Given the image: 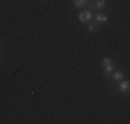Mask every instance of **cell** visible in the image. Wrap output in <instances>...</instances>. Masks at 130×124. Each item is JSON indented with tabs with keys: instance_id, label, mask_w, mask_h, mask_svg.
<instances>
[{
	"instance_id": "1",
	"label": "cell",
	"mask_w": 130,
	"mask_h": 124,
	"mask_svg": "<svg viewBox=\"0 0 130 124\" xmlns=\"http://www.w3.org/2000/svg\"><path fill=\"white\" fill-rule=\"evenodd\" d=\"M113 61L112 59H109V58H105V59L101 61V66L104 68V73H105V76H108L111 72L113 70Z\"/></svg>"
},
{
	"instance_id": "2",
	"label": "cell",
	"mask_w": 130,
	"mask_h": 124,
	"mask_svg": "<svg viewBox=\"0 0 130 124\" xmlns=\"http://www.w3.org/2000/svg\"><path fill=\"white\" fill-rule=\"evenodd\" d=\"M91 17H93V15H91L90 11H87V10L82 11L79 14V21H80V22H89V21L91 19Z\"/></svg>"
},
{
	"instance_id": "3",
	"label": "cell",
	"mask_w": 130,
	"mask_h": 124,
	"mask_svg": "<svg viewBox=\"0 0 130 124\" xmlns=\"http://www.w3.org/2000/svg\"><path fill=\"white\" fill-rule=\"evenodd\" d=\"M129 81H127V80H126V81H123V83H120V84H119V88H118V91H119V92H126V91H127V90H129Z\"/></svg>"
},
{
	"instance_id": "4",
	"label": "cell",
	"mask_w": 130,
	"mask_h": 124,
	"mask_svg": "<svg viewBox=\"0 0 130 124\" xmlns=\"http://www.w3.org/2000/svg\"><path fill=\"white\" fill-rule=\"evenodd\" d=\"M95 21H97V24L100 22V24H105L108 21V17L107 15H103V14H98L97 17H95Z\"/></svg>"
},
{
	"instance_id": "5",
	"label": "cell",
	"mask_w": 130,
	"mask_h": 124,
	"mask_svg": "<svg viewBox=\"0 0 130 124\" xmlns=\"http://www.w3.org/2000/svg\"><path fill=\"white\" fill-rule=\"evenodd\" d=\"M97 29H98V24H97V22L89 24V26H87V30H89V32H95Z\"/></svg>"
},
{
	"instance_id": "6",
	"label": "cell",
	"mask_w": 130,
	"mask_h": 124,
	"mask_svg": "<svg viewBox=\"0 0 130 124\" xmlns=\"http://www.w3.org/2000/svg\"><path fill=\"white\" fill-rule=\"evenodd\" d=\"M89 0H73V4L76 6V7H83V6L87 4Z\"/></svg>"
},
{
	"instance_id": "7",
	"label": "cell",
	"mask_w": 130,
	"mask_h": 124,
	"mask_svg": "<svg viewBox=\"0 0 130 124\" xmlns=\"http://www.w3.org/2000/svg\"><path fill=\"white\" fill-rule=\"evenodd\" d=\"M94 7L95 8H104L105 7V0H97V2H95V4H94Z\"/></svg>"
},
{
	"instance_id": "8",
	"label": "cell",
	"mask_w": 130,
	"mask_h": 124,
	"mask_svg": "<svg viewBox=\"0 0 130 124\" xmlns=\"http://www.w3.org/2000/svg\"><path fill=\"white\" fill-rule=\"evenodd\" d=\"M123 79V73L122 72H116L115 74H113V80H116V81H119V80Z\"/></svg>"
}]
</instances>
